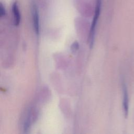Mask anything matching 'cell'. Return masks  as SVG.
Listing matches in <instances>:
<instances>
[{"label": "cell", "mask_w": 134, "mask_h": 134, "mask_svg": "<svg viewBox=\"0 0 134 134\" xmlns=\"http://www.w3.org/2000/svg\"><path fill=\"white\" fill-rule=\"evenodd\" d=\"M101 5H102V0H96L94 15L93 17V19L91 24L90 31L89 34V45L90 48H92L94 43L95 39V29L96 26L97 24V21L98 20V18L100 14V9H101Z\"/></svg>", "instance_id": "1"}, {"label": "cell", "mask_w": 134, "mask_h": 134, "mask_svg": "<svg viewBox=\"0 0 134 134\" xmlns=\"http://www.w3.org/2000/svg\"><path fill=\"white\" fill-rule=\"evenodd\" d=\"M32 18L33 26L36 34L38 35L40 31V21H39V14L37 6L35 3H34L32 6Z\"/></svg>", "instance_id": "3"}, {"label": "cell", "mask_w": 134, "mask_h": 134, "mask_svg": "<svg viewBox=\"0 0 134 134\" xmlns=\"http://www.w3.org/2000/svg\"><path fill=\"white\" fill-rule=\"evenodd\" d=\"M122 110L124 116L127 118L129 113V94L127 87L125 81L122 82Z\"/></svg>", "instance_id": "2"}, {"label": "cell", "mask_w": 134, "mask_h": 134, "mask_svg": "<svg viewBox=\"0 0 134 134\" xmlns=\"http://www.w3.org/2000/svg\"><path fill=\"white\" fill-rule=\"evenodd\" d=\"M12 10L13 14V17H14V24L15 26H17L20 24V15L18 3L16 1L13 3L12 7Z\"/></svg>", "instance_id": "4"}, {"label": "cell", "mask_w": 134, "mask_h": 134, "mask_svg": "<svg viewBox=\"0 0 134 134\" xmlns=\"http://www.w3.org/2000/svg\"><path fill=\"white\" fill-rule=\"evenodd\" d=\"M79 45L77 41H74L71 46V50L73 52H76L79 49Z\"/></svg>", "instance_id": "5"}, {"label": "cell", "mask_w": 134, "mask_h": 134, "mask_svg": "<svg viewBox=\"0 0 134 134\" xmlns=\"http://www.w3.org/2000/svg\"><path fill=\"white\" fill-rule=\"evenodd\" d=\"M5 15H6L5 8L4 6H3V5L2 4V3H1V4H0V16H1V17H2L3 16H4Z\"/></svg>", "instance_id": "6"}]
</instances>
